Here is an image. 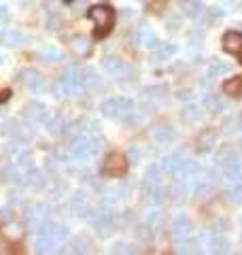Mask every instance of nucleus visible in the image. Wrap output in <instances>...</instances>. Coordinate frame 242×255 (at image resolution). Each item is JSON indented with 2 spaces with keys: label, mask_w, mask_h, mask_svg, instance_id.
I'll use <instances>...</instances> for the list:
<instances>
[{
  "label": "nucleus",
  "mask_w": 242,
  "mask_h": 255,
  "mask_svg": "<svg viewBox=\"0 0 242 255\" xmlns=\"http://www.w3.org/2000/svg\"><path fill=\"white\" fill-rule=\"evenodd\" d=\"M85 77L87 70H83L79 64H70L64 70V75L58 79V83H55V92L60 96H75L85 87Z\"/></svg>",
  "instance_id": "1"
},
{
  "label": "nucleus",
  "mask_w": 242,
  "mask_h": 255,
  "mask_svg": "<svg viewBox=\"0 0 242 255\" xmlns=\"http://www.w3.org/2000/svg\"><path fill=\"white\" fill-rule=\"evenodd\" d=\"M90 19L96 23V30H94V36L96 38H104L111 34L113 26H115V9L109 4H94L90 6Z\"/></svg>",
  "instance_id": "2"
},
{
  "label": "nucleus",
  "mask_w": 242,
  "mask_h": 255,
  "mask_svg": "<svg viewBox=\"0 0 242 255\" xmlns=\"http://www.w3.org/2000/svg\"><path fill=\"white\" fill-rule=\"evenodd\" d=\"M100 111L104 117L115 119V122H130L134 115V102L130 98H123V96H117V98H109L100 105Z\"/></svg>",
  "instance_id": "3"
},
{
  "label": "nucleus",
  "mask_w": 242,
  "mask_h": 255,
  "mask_svg": "<svg viewBox=\"0 0 242 255\" xmlns=\"http://www.w3.org/2000/svg\"><path fill=\"white\" fill-rule=\"evenodd\" d=\"M49 215H51L49 204H32L26 209V213H23V226L28 230H38L47 221Z\"/></svg>",
  "instance_id": "4"
},
{
  "label": "nucleus",
  "mask_w": 242,
  "mask_h": 255,
  "mask_svg": "<svg viewBox=\"0 0 242 255\" xmlns=\"http://www.w3.org/2000/svg\"><path fill=\"white\" fill-rule=\"evenodd\" d=\"M102 172H104V177H123L127 172V157L123 153H119V151H113L104 159Z\"/></svg>",
  "instance_id": "5"
},
{
  "label": "nucleus",
  "mask_w": 242,
  "mask_h": 255,
  "mask_svg": "<svg viewBox=\"0 0 242 255\" xmlns=\"http://www.w3.org/2000/svg\"><path fill=\"white\" fill-rule=\"evenodd\" d=\"M19 81L28 87V90H32L34 94H45L47 92V83L43 75L38 73L36 68H23L19 73Z\"/></svg>",
  "instance_id": "6"
},
{
  "label": "nucleus",
  "mask_w": 242,
  "mask_h": 255,
  "mask_svg": "<svg viewBox=\"0 0 242 255\" xmlns=\"http://www.w3.org/2000/svg\"><path fill=\"white\" fill-rule=\"evenodd\" d=\"M92 153V140L90 136H85V134H77V136H72L70 142H68V155L75 157V159H85L90 157Z\"/></svg>",
  "instance_id": "7"
},
{
  "label": "nucleus",
  "mask_w": 242,
  "mask_h": 255,
  "mask_svg": "<svg viewBox=\"0 0 242 255\" xmlns=\"http://www.w3.org/2000/svg\"><path fill=\"white\" fill-rule=\"evenodd\" d=\"M221 43H223V49L228 51L230 55L242 60V32H238V30L225 32L223 38H221Z\"/></svg>",
  "instance_id": "8"
},
{
  "label": "nucleus",
  "mask_w": 242,
  "mask_h": 255,
  "mask_svg": "<svg viewBox=\"0 0 242 255\" xmlns=\"http://www.w3.org/2000/svg\"><path fill=\"white\" fill-rule=\"evenodd\" d=\"M23 117H26L30 124H34V126H38V124H43V126H45V122H47V117H49V113H47L45 105H40V102H30V105H26Z\"/></svg>",
  "instance_id": "9"
},
{
  "label": "nucleus",
  "mask_w": 242,
  "mask_h": 255,
  "mask_svg": "<svg viewBox=\"0 0 242 255\" xmlns=\"http://www.w3.org/2000/svg\"><path fill=\"white\" fill-rule=\"evenodd\" d=\"M191 219L187 217L185 213H179L176 217L172 219V234L176 241H181V238H187L191 234Z\"/></svg>",
  "instance_id": "10"
},
{
  "label": "nucleus",
  "mask_w": 242,
  "mask_h": 255,
  "mask_svg": "<svg viewBox=\"0 0 242 255\" xmlns=\"http://www.w3.org/2000/svg\"><path fill=\"white\" fill-rule=\"evenodd\" d=\"M102 66L113 77H125L127 73H130V66H127V64L121 60V58H115V55H109V58H104Z\"/></svg>",
  "instance_id": "11"
},
{
  "label": "nucleus",
  "mask_w": 242,
  "mask_h": 255,
  "mask_svg": "<svg viewBox=\"0 0 242 255\" xmlns=\"http://www.w3.org/2000/svg\"><path fill=\"white\" fill-rule=\"evenodd\" d=\"M132 41H134V45L147 47V49H155V47H157L155 32H153L151 28H140V30H136L134 36H132Z\"/></svg>",
  "instance_id": "12"
},
{
  "label": "nucleus",
  "mask_w": 242,
  "mask_h": 255,
  "mask_svg": "<svg viewBox=\"0 0 242 255\" xmlns=\"http://www.w3.org/2000/svg\"><path fill=\"white\" fill-rule=\"evenodd\" d=\"M196 172H198L196 162H191V159H179L170 177H174L176 181H183V179H189L191 174H196Z\"/></svg>",
  "instance_id": "13"
},
{
  "label": "nucleus",
  "mask_w": 242,
  "mask_h": 255,
  "mask_svg": "<svg viewBox=\"0 0 242 255\" xmlns=\"http://www.w3.org/2000/svg\"><path fill=\"white\" fill-rule=\"evenodd\" d=\"M196 142H198V151H200V153H208V151L217 145V130H215V128H206V130H202Z\"/></svg>",
  "instance_id": "14"
},
{
  "label": "nucleus",
  "mask_w": 242,
  "mask_h": 255,
  "mask_svg": "<svg viewBox=\"0 0 242 255\" xmlns=\"http://www.w3.org/2000/svg\"><path fill=\"white\" fill-rule=\"evenodd\" d=\"M153 140H155V145H161V147L172 145V142L176 140V130L172 126H161L153 132Z\"/></svg>",
  "instance_id": "15"
},
{
  "label": "nucleus",
  "mask_w": 242,
  "mask_h": 255,
  "mask_svg": "<svg viewBox=\"0 0 242 255\" xmlns=\"http://www.w3.org/2000/svg\"><path fill=\"white\" fill-rule=\"evenodd\" d=\"M45 128L51 136H62L64 130H66V122H64L62 115H49L45 122Z\"/></svg>",
  "instance_id": "16"
},
{
  "label": "nucleus",
  "mask_w": 242,
  "mask_h": 255,
  "mask_svg": "<svg viewBox=\"0 0 242 255\" xmlns=\"http://www.w3.org/2000/svg\"><path fill=\"white\" fill-rule=\"evenodd\" d=\"M223 92L230 96V98H242V75L232 77L223 83Z\"/></svg>",
  "instance_id": "17"
},
{
  "label": "nucleus",
  "mask_w": 242,
  "mask_h": 255,
  "mask_svg": "<svg viewBox=\"0 0 242 255\" xmlns=\"http://www.w3.org/2000/svg\"><path fill=\"white\" fill-rule=\"evenodd\" d=\"M19 179V170H17V164H6L0 168V183L2 185H11Z\"/></svg>",
  "instance_id": "18"
},
{
  "label": "nucleus",
  "mask_w": 242,
  "mask_h": 255,
  "mask_svg": "<svg viewBox=\"0 0 242 255\" xmlns=\"http://www.w3.org/2000/svg\"><path fill=\"white\" fill-rule=\"evenodd\" d=\"M225 200H228L230 204L234 206H238L242 204V183L240 181H234V185H230L228 189H225Z\"/></svg>",
  "instance_id": "19"
},
{
  "label": "nucleus",
  "mask_w": 242,
  "mask_h": 255,
  "mask_svg": "<svg viewBox=\"0 0 242 255\" xmlns=\"http://www.w3.org/2000/svg\"><path fill=\"white\" fill-rule=\"evenodd\" d=\"M23 181H26V185H30V187H34V189H40L45 185V177H43V172H40L38 168H28V172H26V177H23Z\"/></svg>",
  "instance_id": "20"
},
{
  "label": "nucleus",
  "mask_w": 242,
  "mask_h": 255,
  "mask_svg": "<svg viewBox=\"0 0 242 255\" xmlns=\"http://www.w3.org/2000/svg\"><path fill=\"white\" fill-rule=\"evenodd\" d=\"M223 174H225V179H230V181H242V162L240 159H234V162L225 164Z\"/></svg>",
  "instance_id": "21"
},
{
  "label": "nucleus",
  "mask_w": 242,
  "mask_h": 255,
  "mask_svg": "<svg viewBox=\"0 0 242 255\" xmlns=\"http://www.w3.org/2000/svg\"><path fill=\"white\" fill-rule=\"evenodd\" d=\"M23 43V36L19 32H13V30H4L0 32V45H6V47H17Z\"/></svg>",
  "instance_id": "22"
},
{
  "label": "nucleus",
  "mask_w": 242,
  "mask_h": 255,
  "mask_svg": "<svg viewBox=\"0 0 242 255\" xmlns=\"http://www.w3.org/2000/svg\"><path fill=\"white\" fill-rule=\"evenodd\" d=\"M90 49H92V43L87 41L85 36H75L72 38V51L81 58H85V55H90Z\"/></svg>",
  "instance_id": "23"
},
{
  "label": "nucleus",
  "mask_w": 242,
  "mask_h": 255,
  "mask_svg": "<svg viewBox=\"0 0 242 255\" xmlns=\"http://www.w3.org/2000/svg\"><path fill=\"white\" fill-rule=\"evenodd\" d=\"M193 194H196L198 202H206V200H211V198L215 196V187H213V183H200Z\"/></svg>",
  "instance_id": "24"
},
{
  "label": "nucleus",
  "mask_w": 242,
  "mask_h": 255,
  "mask_svg": "<svg viewBox=\"0 0 242 255\" xmlns=\"http://www.w3.org/2000/svg\"><path fill=\"white\" fill-rule=\"evenodd\" d=\"M0 134L6 138H17L19 136V124L15 122V119H6V122H2V126H0Z\"/></svg>",
  "instance_id": "25"
},
{
  "label": "nucleus",
  "mask_w": 242,
  "mask_h": 255,
  "mask_svg": "<svg viewBox=\"0 0 242 255\" xmlns=\"http://www.w3.org/2000/svg\"><path fill=\"white\" fill-rule=\"evenodd\" d=\"M181 9H183L185 15L196 17V15L202 13V2H200V0H181Z\"/></svg>",
  "instance_id": "26"
},
{
  "label": "nucleus",
  "mask_w": 242,
  "mask_h": 255,
  "mask_svg": "<svg viewBox=\"0 0 242 255\" xmlns=\"http://www.w3.org/2000/svg\"><path fill=\"white\" fill-rule=\"evenodd\" d=\"M161 170L159 166H149V170L144 172V183L147 185H151V187H157L159 185V181H161Z\"/></svg>",
  "instance_id": "27"
},
{
  "label": "nucleus",
  "mask_w": 242,
  "mask_h": 255,
  "mask_svg": "<svg viewBox=\"0 0 242 255\" xmlns=\"http://www.w3.org/2000/svg\"><path fill=\"white\" fill-rule=\"evenodd\" d=\"M181 119L185 124H196L198 119H200V109L198 107H185L183 111H181Z\"/></svg>",
  "instance_id": "28"
},
{
  "label": "nucleus",
  "mask_w": 242,
  "mask_h": 255,
  "mask_svg": "<svg viewBox=\"0 0 242 255\" xmlns=\"http://www.w3.org/2000/svg\"><path fill=\"white\" fill-rule=\"evenodd\" d=\"M164 87H149V90H144V100H153L155 105H161L164 102Z\"/></svg>",
  "instance_id": "29"
},
{
  "label": "nucleus",
  "mask_w": 242,
  "mask_h": 255,
  "mask_svg": "<svg viewBox=\"0 0 242 255\" xmlns=\"http://www.w3.org/2000/svg\"><path fill=\"white\" fill-rule=\"evenodd\" d=\"M217 159H219V164H221V166H225V164H230V162H234V159H238V157H236V151H234L232 145H225V147L219 151Z\"/></svg>",
  "instance_id": "30"
},
{
  "label": "nucleus",
  "mask_w": 242,
  "mask_h": 255,
  "mask_svg": "<svg viewBox=\"0 0 242 255\" xmlns=\"http://www.w3.org/2000/svg\"><path fill=\"white\" fill-rule=\"evenodd\" d=\"M72 211H75V215H79V217H83V215L87 213V200H85L83 194L72 198Z\"/></svg>",
  "instance_id": "31"
},
{
  "label": "nucleus",
  "mask_w": 242,
  "mask_h": 255,
  "mask_svg": "<svg viewBox=\"0 0 242 255\" xmlns=\"http://www.w3.org/2000/svg\"><path fill=\"white\" fill-rule=\"evenodd\" d=\"M204 109L208 111V113H219V109H223V102L217 98V96H206L204 98Z\"/></svg>",
  "instance_id": "32"
},
{
  "label": "nucleus",
  "mask_w": 242,
  "mask_h": 255,
  "mask_svg": "<svg viewBox=\"0 0 242 255\" xmlns=\"http://www.w3.org/2000/svg\"><path fill=\"white\" fill-rule=\"evenodd\" d=\"M225 73H230V66L228 64H223V62H219V60L213 62L211 68H208V77H221Z\"/></svg>",
  "instance_id": "33"
},
{
  "label": "nucleus",
  "mask_w": 242,
  "mask_h": 255,
  "mask_svg": "<svg viewBox=\"0 0 242 255\" xmlns=\"http://www.w3.org/2000/svg\"><path fill=\"white\" fill-rule=\"evenodd\" d=\"M172 53H176V47L174 45H159L155 49V60H168Z\"/></svg>",
  "instance_id": "34"
},
{
  "label": "nucleus",
  "mask_w": 242,
  "mask_h": 255,
  "mask_svg": "<svg viewBox=\"0 0 242 255\" xmlns=\"http://www.w3.org/2000/svg\"><path fill=\"white\" fill-rule=\"evenodd\" d=\"M228 247H230V243L225 241V238H215L213 241V251L215 253H228Z\"/></svg>",
  "instance_id": "35"
},
{
  "label": "nucleus",
  "mask_w": 242,
  "mask_h": 255,
  "mask_svg": "<svg viewBox=\"0 0 242 255\" xmlns=\"http://www.w3.org/2000/svg\"><path fill=\"white\" fill-rule=\"evenodd\" d=\"M113 253H134V249L130 245H123V243H119V245H115L113 247Z\"/></svg>",
  "instance_id": "36"
},
{
  "label": "nucleus",
  "mask_w": 242,
  "mask_h": 255,
  "mask_svg": "<svg viewBox=\"0 0 242 255\" xmlns=\"http://www.w3.org/2000/svg\"><path fill=\"white\" fill-rule=\"evenodd\" d=\"M43 55L47 58V62H55V60H60V53L55 51V49H43Z\"/></svg>",
  "instance_id": "37"
},
{
  "label": "nucleus",
  "mask_w": 242,
  "mask_h": 255,
  "mask_svg": "<svg viewBox=\"0 0 242 255\" xmlns=\"http://www.w3.org/2000/svg\"><path fill=\"white\" fill-rule=\"evenodd\" d=\"M6 19H9V11H6V6L0 4V26L6 23Z\"/></svg>",
  "instance_id": "38"
},
{
  "label": "nucleus",
  "mask_w": 242,
  "mask_h": 255,
  "mask_svg": "<svg viewBox=\"0 0 242 255\" xmlns=\"http://www.w3.org/2000/svg\"><path fill=\"white\" fill-rule=\"evenodd\" d=\"M11 98V92L9 90H0V105H2V102H6Z\"/></svg>",
  "instance_id": "39"
},
{
  "label": "nucleus",
  "mask_w": 242,
  "mask_h": 255,
  "mask_svg": "<svg viewBox=\"0 0 242 255\" xmlns=\"http://www.w3.org/2000/svg\"><path fill=\"white\" fill-rule=\"evenodd\" d=\"M236 124H238V128H240V130H242V115L238 117V122H236Z\"/></svg>",
  "instance_id": "40"
}]
</instances>
